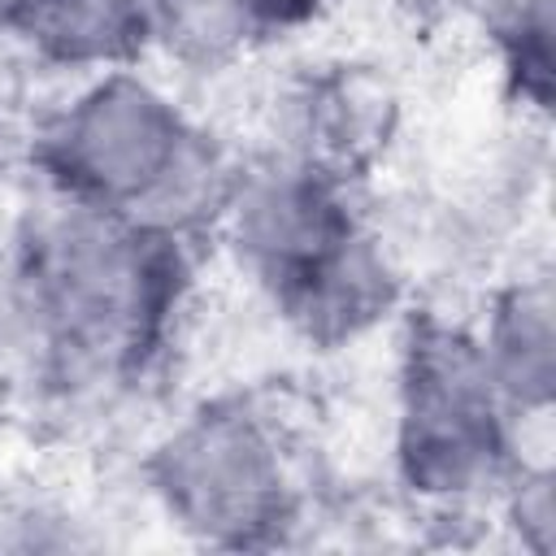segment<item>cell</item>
<instances>
[{"label": "cell", "instance_id": "obj_1", "mask_svg": "<svg viewBox=\"0 0 556 556\" xmlns=\"http://www.w3.org/2000/svg\"><path fill=\"white\" fill-rule=\"evenodd\" d=\"M222 222L239 261L308 339H352L391 308L395 278L339 174L304 156L252 169L230 182Z\"/></svg>", "mask_w": 556, "mask_h": 556}, {"label": "cell", "instance_id": "obj_2", "mask_svg": "<svg viewBox=\"0 0 556 556\" xmlns=\"http://www.w3.org/2000/svg\"><path fill=\"white\" fill-rule=\"evenodd\" d=\"M178 235L139 217L70 204L35 230L26 300L43 339L100 369L143 361L182 291Z\"/></svg>", "mask_w": 556, "mask_h": 556}, {"label": "cell", "instance_id": "obj_3", "mask_svg": "<svg viewBox=\"0 0 556 556\" xmlns=\"http://www.w3.org/2000/svg\"><path fill=\"white\" fill-rule=\"evenodd\" d=\"M39 161L70 204L178 226L226 200L217 156L182 109L135 70H100L43 130Z\"/></svg>", "mask_w": 556, "mask_h": 556}, {"label": "cell", "instance_id": "obj_4", "mask_svg": "<svg viewBox=\"0 0 556 556\" xmlns=\"http://www.w3.org/2000/svg\"><path fill=\"white\" fill-rule=\"evenodd\" d=\"M513 408L495 391L478 334L417 321L400 361L395 465L408 491L434 504L469 500L504 478Z\"/></svg>", "mask_w": 556, "mask_h": 556}, {"label": "cell", "instance_id": "obj_5", "mask_svg": "<svg viewBox=\"0 0 556 556\" xmlns=\"http://www.w3.org/2000/svg\"><path fill=\"white\" fill-rule=\"evenodd\" d=\"M161 508L200 543L265 547L295 517V482L278 430L243 404H213L169 430L148 460Z\"/></svg>", "mask_w": 556, "mask_h": 556}, {"label": "cell", "instance_id": "obj_6", "mask_svg": "<svg viewBox=\"0 0 556 556\" xmlns=\"http://www.w3.org/2000/svg\"><path fill=\"white\" fill-rule=\"evenodd\" d=\"M0 26L70 70H122L152 43V0H0Z\"/></svg>", "mask_w": 556, "mask_h": 556}, {"label": "cell", "instance_id": "obj_7", "mask_svg": "<svg viewBox=\"0 0 556 556\" xmlns=\"http://www.w3.org/2000/svg\"><path fill=\"white\" fill-rule=\"evenodd\" d=\"M486 374L513 417H543L556 395V295L547 274L508 282L478 334Z\"/></svg>", "mask_w": 556, "mask_h": 556}, {"label": "cell", "instance_id": "obj_8", "mask_svg": "<svg viewBox=\"0 0 556 556\" xmlns=\"http://www.w3.org/2000/svg\"><path fill=\"white\" fill-rule=\"evenodd\" d=\"M261 35L248 0H152V43L187 65H226Z\"/></svg>", "mask_w": 556, "mask_h": 556}, {"label": "cell", "instance_id": "obj_9", "mask_svg": "<svg viewBox=\"0 0 556 556\" xmlns=\"http://www.w3.org/2000/svg\"><path fill=\"white\" fill-rule=\"evenodd\" d=\"M552 0H517L500 26V43H504V65L513 74V87L526 104H534L539 113L552 104V65H556V48H552Z\"/></svg>", "mask_w": 556, "mask_h": 556}, {"label": "cell", "instance_id": "obj_10", "mask_svg": "<svg viewBox=\"0 0 556 556\" xmlns=\"http://www.w3.org/2000/svg\"><path fill=\"white\" fill-rule=\"evenodd\" d=\"M508 521L521 534V543L530 552H552V534H556V504H552V469H521L513 478L508 491Z\"/></svg>", "mask_w": 556, "mask_h": 556}, {"label": "cell", "instance_id": "obj_11", "mask_svg": "<svg viewBox=\"0 0 556 556\" xmlns=\"http://www.w3.org/2000/svg\"><path fill=\"white\" fill-rule=\"evenodd\" d=\"M261 30L274 35V30H287V26H300L308 17H317L326 9V0H248Z\"/></svg>", "mask_w": 556, "mask_h": 556}]
</instances>
